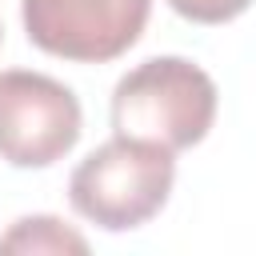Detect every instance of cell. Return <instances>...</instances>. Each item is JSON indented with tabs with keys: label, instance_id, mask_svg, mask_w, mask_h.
I'll return each mask as SVG.
<instances>
[{
	"label": "cell",
	"instance_id": "6da1fadb",
	"mask_svg": "<svg viewBox=\"0 0 256 256\" xmlns=\"http://www.w3.org/2000/svg\"><path fill=\"white\" fill-rule=\"evenodd\" d=\"M216 80L184 56H152L124 72L112 88V132L164 144L184 152L212 132L216 120Z\"/></svg>",
	"mask_w": 256,
	"mask_h": 256
},
{
	"label": "cell",
	"instance_id": "7a4b0ae2",
	"mask_svg": "<svg viewBox=\"0 0 256 256\" xmlns=\"http://www.w3.org/2000/svg\"><path fill=\"white\" fill-rule=\"evenodd\" d=\"M176 152L136 136H112L92 148L68 176L76 216L104 232H132L148 224L172 196Z\"/></svg>",
	"mask_w": 256,
	"mask_h": 256
},
{
	"label": "cell",
	"instance_id": "3957f363",
	"mask_svg": "<svg viewBox=\"0 0 256 256\" xmlns=\"http://www.w3.org/2000/svg\"><path fill=\"white\" fill-rule=\"evenodd\" d=\"M84 132L80 100L48 72H0V160L12 168H48L64 160Z\"/></svg>",
	"mask_w": 256,
	"mask_h": 256
},
{
	"label": "cell",
	"instance_id": "277c9868",
	"mask_svg": "<svg viewBox=\"0 0 256 256\" xmlns=\"http://www.w3.org/2000/svg\"><path fill=\"white\" fill-rule=\"evenodd\" d=\"M152 0H20L28 40L72 64H108L124 56L144 24Z\"/></svg>",
	"mask_w": 256,
	"mask_h": 256
},
{
	"label": "cell",
	"instance_id": "5b68a950",
	"mask_svg": "<svg viewBox=\"0 0 256 256\" xmlns=\"http://www.w3.org/2000/svg\"><path fill=\"white\" fill-rule=\"evenodd\" d=\"M0 252H20V256H60V252H88V240L68 228L60 216H20L8 224V232L0 236Z\"/></svg>",
	"mask_w": 256,
	"mask_h": 256
},
{
	"label": "cell",
	"instance_id": "8992f818",
	"mask_svg": "<svg viewBox=\"0 0 256 256\" xmlns=\"http://www.w3.org/2000/svg\"><path fill=\"white\" fill-rule=\"evenodd\" d=\"M168 8L192 24H228L252 8V0H168Z\"/></svg>",
	"mask_w": 256,
	"mask_h": 256
},
{
	"label": "cell",
	"instance_id": "52a82bcc",
	"mask_svg": "<svg viewBox=\"0 0 256 256\" xmlns=\"http://www.w3.org/2000/svg\"><path fill=\"white\" fill-rule=\"evenodd\" d=\"M0 44H4V28H0Z\"/></svg>",
	"mask_w": 256,
	"mask_h": 256
}]
</instances>
